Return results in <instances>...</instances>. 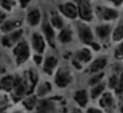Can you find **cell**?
I'll return each instance as SVG.
<instances>
[{"instance_id": "6da1fadb", "label": "cell", "mask_w": 123, "mask_h": 113, "mask_svg": "<svg viewBox=\"0 0 123 113\" xmlns=\"http://www.w3.org/2000/svg\"><path fill=\"white\" fill-rule=\"evenodd\" d=\"M75 30H77V36L80 38V41L83 45H86L87 47H91L95 51L101 50V45L95 41V36H94L93 29L90 28L87 22L83 21H77L75 22Z\"/></svg>"}, {"instance_id": "7a4b0ae2", "label": "cell", "mask_w": 123, "mask_h": 113, "mask_svg": "<svg viewBox=\"0 0 123 113\" xmlns=\"http://www.w3.org/2000/svg\"><path fill=\"white\" fill-rule=\"evenodd\" d=\"M62 109V102L60 97H45L40 99L38 105L32 113H60Z\"/></svg>"}, {"instance_id": "3957f363", "label": "cell", "mask_w": 123, "mask_h": 113, "mask_svg": "<svg viewBox=\"0 0 123 113\" xmlns=\"http://www.w3.org/2000/svg\"><path fill=\"white\" fill-rule=\"evenodd\" d=\"M78 18L83 22H90L94 18V8L90 0H75Z\"/></svg>"}, {"instance_id": "277c9868", "label": "cell", "mask_w": 123, "mask_h": 113, "mask_svg": "<svg viewBox=\"0 0 123 113\" xmlns=\"http://www.w3.org/2000/svg\"><path fill=\"white\" fill-rule=\"evenodd\" d=\"M13 57L16 60L17 66H21L23 63H25L31 57V45L28 43V41L21 39L16 46L13 47Z\"/></svg>"}, {"instance_id": "5b68a950", "label": "cell", "mask_w": 123, "mask_h": 113, "mask_svg": "<svg viewBox=\"0 0 123 113\" xmlns=\"http://www.w3.org/2000/svg\"><path fill=\"white\" fill-rule=\"evenodd\" d=\"M53 81L56 84V87H58V88H66V87H69L73 83V74L70 71V68L65 67V66L64 67H58L56 74H54Z\"/></svg>"}, {"instance_id": "8992f818", "label": "cell", "mask_w": 123, "mask_h": 113, "mask_svg": "<svg viewBox=\"0 0 123 113\" xmlns=\"http://www.w3.org/2000/svg\"><path fill=\"white\" fill-rule=\"evenodd\" d=\"M94 15L103 22H111L119 18V11L115 7H105V5H98L94 9Z\"/></svg>"}, {"instance_id": "52a82bcc", "label": "cell", "mask_w": 123, "mask_h": 113, "mask_svg": "<svg viewBox=\"0 0 123 113\" xmlns=\"http://www.w3.org/2000/svg\"><path fill=\"white\" fill-rule=\"evenodd\" d=\"M21 39H24V30H23L21 28H19V29H16V30L11 32V33L3 34L1 38H0V43H1L3 47L13 49Z\"/></svg>"}, {"instance_id": "ba28073f", "label": "cell", "mask_w": 123, "mask_h": 113, "mask_svg": "<svg viewBox=\"0 0 123 113\" xmlns=\"http://www.w3.org/2000/svg\"><path fill=\"white\" fill-rule=\"evenodd\" d=\"M111 33H112V26L110 22H102L94 28V36L99 39V42L105 45H109L111 42Z\"/></svg>"}, {"instance_id": "9c48e42d", "label": "cell", "mask_w": 123, "mask_h": 113, "mask_svg": "<svg viewBox=\"0 0 123 113\" xmlns=\"http://www.w3.org/2000/svg\"><path fill=\"white\" fill-rule=\"evenodd\" d=\"M98 102H99V108L105 113H114L115 108H117V97L111 91L105 92L98 99Z\"/></svg>"}, {"instance_id": "30bf717a", "label": "cell", "mask_w": 123, "mask_h": 113, "mask_svg": "<svg viewBox=\"0 0 123 113\" xmlns=\"http://www.w3.org/2000/svg\"><path fill=\"white\" fill-rule=\"evenodd\" d=\"M20 79H21V75L19 74H4L0 78V92L9 93L20 81Z\"/></svg>"}, {"instance_id": "8fae6325", "label": "cell", "mask_w": 123, "mask_h": 113, "mask_svg": "<svg viewBox=\"0 0 123 113\" xmlns=\"http://www.w3.org/2000/svg\"><path fill=\"white\" fill-rule=\"evenodd\" d=\"M41 33L45 37L46 43L50 45V47L56 49V29L52 26L49 18H44L41 21Z\"/></svg>"}, {"instance_id": "7c38bea8", "label": "cell", "mask_w": 123, "mask_h": 113, "mask_svg": "<svg viewBox=\"0 0 123 113\" xmlns=\"http://www.w3.org/2000/svg\"><path fill=\"white\" fill-rule=\"evenodd\" d=\"M46 39L43 36V33L40 32H33L31 34V47L33 49V51L36 54H44L46 49Z\"/></svg>"}, {"instance_id": "4fadbf2b", "label": "cell", "mask_w": 123, "mask_h": 113, "mask_svg": "<svg viewBox=\"0 0 123 113\" xmlns=\"http://www.w3.org/2000/svg\"><path fill=\"white\" fill-rule=\"evenodd\" d=\"M109 66V57L107 55H99V57L94 58L87 67L89 74H95L99 71H105V68Z\"/></svg>"}, {"instance_id": "5bb4252c", "label": "cell", "mask_w": 123, "mask_h": 113, "mask_svg": "<svg viewBox=\"0 0 123 113\" xmlns=\"http://www.w3.org/2000/svg\"><path fill=\"white\" fill-rule=\"evenodd\" d=\"M58 11L62 15V17H66L69 20H75L78 18V11H77V5L73 1H66L58 5Z\"/></svg>"}, {"instance_id": "9a60e30c", "label": "cell", "mask_w": 123, "mask_h": 113, "mask_svg": "<svg viewBox=\"0 0 123 113\" xmlns=\"http://www.w3.org/2000/svg\"><path fill=\"white\" fill-rule=\"evenodd\" d=\"M43 71L46 74V75L52 76L54 75V72L57 71L58 68V58L53 54H49L44 58V62H43Z\"/></svg>"}, {"instance_id": "2e32d148", "label": "cell", "mask_w": 123, "mask_h": 113, "mask_svg": "<svg viewBox=\"0 0 123 113\" xmlns=\"http://www.w3.org/2000/svg\"><path fill=\"white\" fill-rule=\"evenodd\" d=\"M72 59L83 66V65H86V63H90L91 60H93V51H91L90 47L85 46V47H82V49H78L77 51L73 54V58H72Z\"/></svg>"}, {"instance_id": "e0dca14e", "label": "cell", "mask_w": 123, "mask_h": 113, "mask_svg": "<svg viewBox=\"0 0 123 113\" xmlns=\"http://www.w3.org/2000/svg\"><path fill=\"white\" fill-rule=\"evenodd\" d=\"M73 100H74V102L78 105V108H86L89 104V100H90L89 91L85 88H80V89H77V91H74V93H73Z\"/></svg>"}, {"instance_id": "ac0fdd59", "label": "cell", "mask_w": 123, "mask_h": 113, "mask_svg": "<svg viewBox=\"0 0 123 113\" xmlns=\"http://www.w3.org/2000/svg\"><path fill=\"white\" fill-rule=\"evenodd\" d=\"M52 89H53V86H52L50 81L44 80V81H38L37 83L33 93H35L38 99H45V97H48L49 95L52 93Z\"/></svg>"}, {"instance_id": "d6986e66", "label": "cell", "mask_w": 123, "mask_h": 113, "mask_svg": "<svg viewBox=\"0 0 123 113\" xmlns=\"http://www.w3.org/2000/svg\"><path fill=\"white\" fill-rule=\"evenodd\" d=\"M21 25H23V21L19 20V18H7V20L0 25V32L3 34L11 33V32L21 28Z\"/></svg>"}, {"instance_id": "ffe728a7", "label": "cell", "mask_w": 123, "mask_h": 113, "mask_svg": "<svg viewBox=\"0 0 123 113\" xmlns=\"http://www.w3.org/2000/svg\"><path fill=\"white\" fill-rule=\"evenodd\" d=\"M43 21V13L40 8H31L27 12V22L29 26H37Z\"/></svg>"}, {"instance_id": "44dd1931", "label": "cell", "mask_w": 123, "mask_h": 113, "mask_svg": "<svg viewBox=\"0 0 123 113\" xmlns=\"http://www.w3.org/2000/svg\"><path fill=\"white\" fill-rule=\"evenodd\" d=\"M38 101H40V99H38L37 96H36L35 93H31L28 95V96H25L24 99L21 100V105H23V109L25 110V112H29L32 113L33 110L37 108L38 105Z\"/></svg>"}, {"instance_id": "7402d4cb", "label": "cell", "mask_w": 123, "mask_h": 113, "mask_svg": "<svg viewBox=\"0 0 123 113\" xmlns=\"http://www.w3.org/2000/svg\"><path fill=\"white\" fill-rule=\"evenodd\" d=\"M73 36H74V32H73L72 26L65 25L64 28L60 30L58 36H57V41L62 45H68L73 41Z\"/></svg>"}, {"instance_id": "603a6c76", "label": "cell", "mask_w": 123, "mask_h": 113, "mask_svg": "<svg viewBox=\"0 0 123 113\" xmlns=\"http://www.w3.org/2000/svg\"><path fill=\"white\" fill-rule=\"evenodd\" d=\"M107 84L105 81H101V83L95 84V86L90 87V91H89V96H90L91 100H98L102 95L106 92Z\"/></svg>"}, {"instance_id": "cb8c5ba5", "label": "cell", "mask_w": 123, "mask_h": 113, "mask_svg": "<svg viewBox=\"0 0 123 113\" xmlns=\"http://www.w3.org/2000/svg\"><path fill=\"white\" fill-rule=\"evenodd\" d=\"M49 21H50L52 26H53L56 30H61V29L65 26V21H64L62 15H61V13H58V12H56V11H52V12H50Z\"/></svg>"}, {"instance_id": "d4e9b609", "label": "cell", "mask_w": 123, "mask_h": 113, "mask_svg": "<svg viewBox=\"0 0 123 113\" xmlns=\"http://www.w3.org/2000/svg\"><path fill=\"white\" fill-rule=\"evenodd\" d=\"M123 39V18L118 21V24L112 28L111 33V42L112 43H118Z\"/></svg>"}, {"instance_id": "484cf974", "label": "cell", "mask_w": 123, "mask_h": 113, "mask_svg": "<svg viewBox=\"0 0 123 113\" xmlns=\"http://www.w3.org/2000/svg\"><path fill=\"white\" fill-rule=\"evenodd\" d=\"M105 76H106V72H105V71H99V72H95V74H90V76H89V79H87V84L90 87L95 86V84L103 81Z\"/></svg>"}, {"instance_id": "4316f807", "label": "cell", "mask_w": 123, "mask_h": 113, "mask_svg": "<svg viewBox=\"0 0 123 113\" xmlns=\"http://www.w3.org/2000/svg\"><path fill=\"white\" fill-rule=\"evenodd\" d=\"M12 101H11V97H9L8 93H0V110L4 112L6 109H8L11 107Z\"/></svg>"}, {"instance_id": "83f0119b", "label": "cell", "mask_w": 123, "mask_h": 113, "mask_svg": "<svg viewBox=\"0 0 123 113\" xmlns=\"http://www.w3.org/2000/svg\"><path fill=\"white\" fill-rule=\"evenodd\" d=\"M114 59L115 60H123V39L118 42L114 49Z\"/></svg>"}, {"instance_id": "f1b7e54d", "label": "cell", "mask_w": 123, "mask_h": 113, "mask_svg": "<svg viewBox=\"0 0 123 113\" xmlns=\"http://www.w3.org/2000/svg\"><path fill=\"white\" fill-rule=\"evenodd\" d=\"M118 79H119V75H115V74H110L109 76V80H107V88L110 91H115L117 88V84H118Z\"/></svg>"}, {"instance_id": "f546056e", "label": "cell", "mask_w": 123, "mask_h": 113, "mask_svg": "<svg viewBox=\"0 0 123 113\" xmlns=\"http://www.w3.org/2000/svg\"><path fill=\"white\" fill-rule=\"evenodd\" d=\"M123 72V63L122 60H115L111 65V74H115V75H120Z\"/></svg>"}, {"instance_id": "4dcf8cb0", "label": "cell", "mask_w": 123, "mask_h": 113, "mask_svg": "<svg viewBox=\"0 0 123 113\" xmlns=\"http://www.w3.org/2000/svg\"><path fill=\"white\" fill-rule=\"evenodd\" d=\"M0 4H1V8L3 9H6V12L7 11H12V8H13V0H0Z\"/></svg>"}, {"instance_id": "1f68e13d", "label": "cell", "mask_w": 123, "mask_h": 113, "mask_svg": "<svg viewBox=\"0 0 123 113\" xmlns=\"http://www.w3.org/2000/svg\"><path fill=\"white\" fill-rule=\"evenodd\" d=\"M115 93L119 95L123 92V72L119 75V79H118V84H117V88H115Z\"/></svg>"}, {"instance_id": "d6a6232c", "label": "cell", "mask_w": 123, "mask_h": 113, "mask_svg": "<svg viewBox=\"0 0 123 113\" xmlns=\"http://www.w3.org/2000/svg\"><path fill=\"white\" fill-rule=\"evenodd\" d=\"M33 62H35L37 66H41V65H43V62H44L43 54H35V55H33Z\"/></svg>"}, {"instance_id": "836d02e7", "label": "cell", "mask_w": 123, "mask_h": 113, "mask_svg": "<svg viewBox=\"0 0 123 113\" xmlns=\"http://www.w3.org/2000/svg\"><path fill=\"white\" fill-rule=\"evenodd\" d=\"M8 18V15H7V12L3 9V8H0V25L4 22V21Z\"/></svg>"}, {"instance_id": "e575fe53", "label": "cell", "mask_w": 123, "mask_h": 113, "mask_svg": "<svg viewBox=\"0 0 123 113\" xmlns=\"http://www.w3.org/2000/svg\"><path fill=\"white\" fill-rule=\"evenodd\" d=\"M86 113H105L101 108H95V107H89L86 109Z\"/></svg>"}, {"instance_id": "d590c367", "label": "cell", "mask_w": 123, "mask_h": 113, "mask_svg": "<svg viewBox=\"0 0 123 113\" xmlns=\"http://www.w3.org/2000/svg\"><path fill=\"white\" fill-rule=\"evenodd\" d=\"M32 1V0H19V4H20V7L21 8H27L28 7V4Z\"/></svg>"}, {"instance_id": "8d00e7d4", "label": "cell", "mask_w": 123, "mask_h": 113, "mask_svg": "<svg viewBox=\"0 0 123 113\" xmlns=\"http://www.w3.org/2000/svg\"><path fill=\"white\" fill-rule=\"evenodd\" d=\"M117 102H118V105H123V92L117 95Z\"/></svg>"}, {"instance_id": "74e56055", "label": "cell", "mask_w": 123, "mask_h": 113, "mask_svg": "<svg viewBox=\"0 0 123 113\" xmlns=\"http://www.w3.org/2000/svg\"><path fill=\"white\" fill-rule=\"evenodd\" d=\"M4 72H6V67H4V66L1 65V63H0V78H1V76L4 75Z\"/></svg>"}, {"instance_id": "f35d334b", "label": "cell", "mask_w": 123, "mask_h": 113, "mask_svg": "<svg viewBox=\"0 0 123 113\" xmlns=\"http://www.w3.org/2000/svg\"><path fill=\"white\" fill-rule=\"evenodd\" d=\"M70 113H83V112H82V109H81V108H73Z\"/></svg>"}, {"instance_id": "ab89813d", "label": "cell", "mask_w": 123, "mask_h": 113, "mask_svg": "<svg viewBox=\"0 0 123 113\" xmlns=\"http://www.w3.org/2000/svg\"><path fill=\"white\" fill-rule=\"evenodd\" d=\"M11 113H25V110L24 109H13Z\"/></svg>"}, {"instance_id": "60d3db41", "label": "cell", "mask_w": 123, "mask_h": 113, "mask_svg": "<svg viewBox=\"0 0 123 113\" xmlns=\"http://www.w3.org/2000/svg\"><path fill=\"white\" fill-rule=\"evenodd\" d=\"M118 109H119V113H123V105H118Z\"/></svg>"}, {"instance_id": "b9f144b4", "label": "cell", "mask_w": 123, "mask_h": 113, "mask_svg": "<svg viewBox=\"0 0 123 113\" xmlns=\"http://www.w3.org/2000/svg\"><path fill=\"white\" fill-rule=\"evenodd\" d=\"M0 113H6V112H1V110H0Z\"/></svg>"}]
</instances>
